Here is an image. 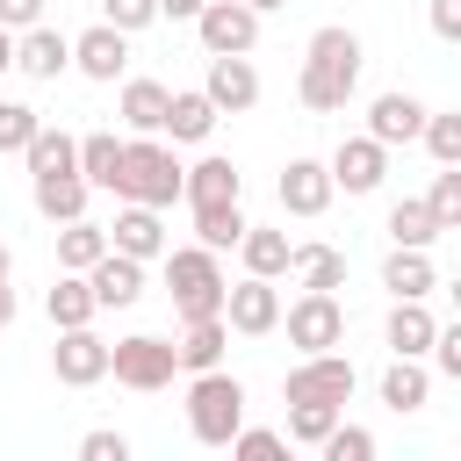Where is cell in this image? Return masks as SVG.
<instances>
[{"label":"cell","instance_id":"6da1fadb","mask_svg":"<svg viewBox=\"0 0 461 461\" xmlns=\"http://www.w3.org/2000/svg\"><path fill=\"white\" fill-rule=\"evenodd\" d=\"M353 86H360V36L331 22V29H317L310 50H303V108L339 115V108L353 101Z\"/></svg>","mask_w":461,"mask_h":461},{"label":"cell","instance_id":"7a4b0ae2","mask_svg":"<svg viewBox=\"0 0 461 461\" xmlns=\"http://www.w3.org/2000/svg\"><path fill=\"white\" fill-rule=\"evenodd\" d=\"M223 267L216 252L202 245H166V295H173V317L180 324H202V317H223Z\"/></svg>","mask_w":461,"mask_h":461},{"label":"cell","instance_id":"3957f363","mask_svg":"<svg viewBox=\"0 0 461 461\" xmlns=\"http://www.w3.org/2000/svg\"><path fill=\"white\" fill-rule=\"evenodd\" d=\"M115 194L137 202V209H173V202H180V158H173L158 137H130V144H122Z\"/></svg>","mask_w":461,"mask_h":461},{"label":"cell","instance_id":"277c9868","mask_svg":"<svg viewBox=\"0 0 461 461\" xmlns=\"http://www.w3.org/2000/svg\"><path fill=\"white\" fill-rule=\"evenodd\" d=\"M238 425H245V382L223 375V367L194 375V382H187V432H194L202 447H230Z\"/></svg>","mask_w":461,"mask_h":461},{"label":"cell","instance_id":"5b68a950","mask_svg":"<svg viewBox=\"0 0 461 461\" xmlns=\"http://www.w3.org/2000/svg\"><path fill=\"white\" fill-rule=\"evenodd\" d=\"M108 375H115L122 389H166V382L180 375L173 339H158V331H130V339H115V346H108Z\"/></svg>","mask_w":461,"mask_h":461},{"label":"cell","instance_id":"8992f818","mask_svg":"<svg viewBox=\"0 0 461 461\" xmlns=\"http://www.w3.org/2000/svg\"><path fill=\"white\" fill-rule=\"evenodd\" d=\"M194 36H202L209 58H252V43H259V14H252L245 0H202Z\"/></svg>","mask_w":461,"mask_h":461},{"label":"cell","instance_id":"52a82bcc","mask_svg":"<svg viewBox=\"0 0 461 461\" xmlns=\"http://www.w3.org/2000/svg\"><path fill=\"white\" fill-rule=\"evenodd\" d=\"M353 382H360V375H353L346 353H303V367H288L281 396H288V403H339V411H346Z\"/></svg>","mask_w":461,"mask_h":461},{"label":"cell","instance_id":"ba28073f","mask_svg":"<svg viewBox=\"0 0 461 461\" xmlns=\"http://www.w3.org/2000/svg\"><path fill=\"white\" fill-rule=\"evenodd\" d=\"M281 324H288V346H303V353H331V346L346 339L339 295H317V288H303V295L281 310Z\"/></svg>","mask_w":461,"mask_h":461},{"label":"cell","instance_id":"9c48e42d","mask_svg":"<svg viewBox=\"0 0 461 461\" xmlns=\"http://www.w3.org/2000/svg\"><path fill=\"white\" fill-rule=\"evenodd\" d=\"M223 324H230V331H245V339H267V331L281 324V295H274V281L245 274L238 288H223Z\"/></svg>","mask_w":461,"mask_h":461},{"label":"cell","instance_id":"30bf717a","mask_svg":"<svg viewBox=\"0 0 461 461\" xmlns=\"http://www.w3.org/2000/svg\"><path fill=\"white\" fill-rule=\"evenodd\" d=\"M50 367H58V382H65V389H94V382L108 375V339H94V324H79V331H58V346H50Z\"/></svg>","mask_w":461,"mask_h":461},{"label":"cell","instance_id":"8fae6325","mask_svg":"<svg viewBox=\"0 0 461 461\" xmlns=\"http://www.w3.org/2000/svg\"><path fill=\"white\" fill-rule=\"evenodd\" d=\"M331 187H346V194H375L382 187V173H389V144H375V137H346L339 151H331Z\"/></svg>","mask_w":461,"mask_h":461},{"label":"cell","instance_id":"7c38bea8","mask_svg":"<svg viewBox=\"0 0 461 461\" xmlns=\"http://www.w3.org/2000/svg\"><path fill=\"white\" fill-rule=\"evenodd\" d=\"M202 94H209L216 115H245V108L259 101V72H252V58H209Z\"/></svg>","mask_w":461,"mask_h":461},{"label":"cell","instance_id":"4fadbf2b","mask_svg":"<svg viewBox=\"0 0 461 461\" xmlns=\"http://www.w3.org/2000/svg\"><path fill=\"white\" fill-rule=\"evenodd\" d=\"M108 252H122V259H166V223H158V209L122 202L115 223H108Z\"/></svg>","mask_w":461,"mask_h":461},{"label":"cell","instance_id":"5bb4252c","mask_svg":"<svg viewBox=\"0 0 461 461\" xmlns=\"http://www.w3.org/2000/svg\"><path fill=\"white\" fill-rule=\"evenodd\" d=\"M86 288H94V310H130L144 295V259H122V252H101L86 267Z\"/></svg>","mask_w":461,"mask_h":461},{"label":"cell","instance_id":"9a60e30c","mask_svg":"<svg viewBox=\"0 0 461 461\" xmlns=\"http://www.w3.org/2000/svg\"><path fill=\"white\" fill-rule=\"evenodd\" d=\"M72 65L86 72V79H122V65H130V36L122 29H108V22H94L86 36H72Z\"/></svg>","mask_w":461,"mask_h":461},{"label":"cell","instance_id":"2e32d148","mask_svg":"<svg viewBox=\"0 0 461 461\" xmlns=\"http://www.w3.org/2000/svg\"><path fill=\"white\" fill-rule=\"evenodd\" d=\"M331 173H324V158H288V173H281V209L288 216H324L331 209Z\"/></svg>","mask_w":461,"mask_h":461},{"label":"cell","instance_id":"e0dca14e","mask_svg":"<svg viewBox=\"0 0 461 461\" xmlns=\"http://www.w3.org/2000/svg\"><path fill=\"white\" fill-rule=\"evenodd\" d=\"M14 65H22L29 79H58V72L72 65V36H65V29H50V22H36V29H22V36H14Z\"/></svg>","mask_w":461,"mask_h":461},{"label":"cell","instance_id":"ac0fdd59","mask_svg":"<svg viewBox=\"0 0 461 461\" xmlns=\"http://www.w3.org/2000/svg\"><path fill=\"white\" fill-rule=\"evenodd\" d=\"M425 101L418 94H375V108H367V137L375 144H411L418 130H425Z\"/></svg>","mask_w":461,"mask_h":461},{"label":"cell","instance_id":"d6986e66","mask_svg":"<svg viewBox=\"0 0 461 461\" xmlns=\"http://www.w3.org/2000/svg\"><path fill=\"white\" fill-rule=\"evenodd\" d=\"M180 194L194 202V209H209V202H238L245 194V180H238V166L230 158H202V166H180Z\"/></svg>","mask_w":461,"mask_h":461},{"label":"cell","instance_id":"ffe728a7","mask_svg":"<svg viewBox=\"0 0 461 461\" xmlns=\"http://www.w3.org/2000/svg\"><path fill=\"white\" fill-rule=\"evenodd\" d=\"M29 194H36V216H50V223H79L94 187H86L79 173H36V187H29Z\"/></svg>","mask_w":461,"mask_h":461},{"label":"cell","instance_id":"44dd1931","mask_svg":"<svg viewBox=\"0 0 461 461\" xmlns=\"http://www.w3.org/2000/svg\"><path fill=\"white\" fill-rule=\"evenodd\" d=\"M382 288H389L396 303H425V295L439 288V274H432V259H425V252H411V245H396V252L382 259Z\"/></svg>","mask_w":461,"mask_h":461},{"label":"cell","instance_id":"7402d4cb","mask_svg":"<svg viewBox=\"0 0 461 461\" xmlns=\"http://www.w3.org/2000/svg\"><path fill=\"white\" fill-rule=\"evenodd\" d=\"M223 346H230V324H223V317H202V324L180 331L173 360H180L187 375H209V367H223Z\"/></svg>","mask_w":461,"mask_h":461},{"label":"cell","instance_id":"603a6c76","mask_svg":"<svg viewBox=\"0 0 461 461\" xmlns=\"http://www.w3.org/2000/svg\"><path fill=\"white\" fill-rule=\"evenodd\" d=\"M72 166H79V180H86V187H108V194H115V173H122V137H115V130H86Z\"/></svg>","mask_w":461,"mask_h":461},{"label":"cell","instance_id":"cb8c5ba5","mask_svg":"<svg viewBox=\"0 0 461 461\" xmlns=\"http://www.w3.org/2000/svg\"><path fill=\"white\" fill-rule=\"evenodd\" d=\"M382 331H389V353H396V360H418V353L432 346V331H439V317H432L425 303H396Z\"/></svg>","mask_w":461,"mask_h":461},{"label":"cell","instance_id":"d4e9b609","mask_svg":"<svg viewBox=\"0 0 461 461\" xmlns=\"http://www.w3.org/2000/svg\"><path fill=\"white\" fill-rule=\"evenodd\" d=\"M166 94L173 86H158V79H122V122L137 137H158L166 130Z\"/></svg>","mask_w":461,"mask_h":461},{"label":"cell","instance_id":"484cf974","mask_svg":"<svg viewBox=\"0 0 461 461\" xmlns=\"http://www.w3.org/2000/svg\"><path fill=\"white\" fill-rule=\"evenodd\" d=\"M288 274H295L303 288L331 295V288H346V252H331V245H295V252H288Z\"/></svg>","mask_w":461,"mask_h":461},{"label":"cell","instance_id":"4316f807","mask_svg":"<svg viewBox=\"0 0 461 461\" xmlns=\"http://www.w3.org/2000/svg\"><path fill=\"white\" fill-rule=\"evenodd\" d=\"M166 130H173V144H202V137L216 130L209 94H202V86H194V94H166Z\"/></svg>","mask_w":461,"mask_h":461},{"label":"cell","instance_id":"83f0119b","mask_svg":"<svg viewBox=\"0 0 461 461\" xmlns=\"http://www.w3.org/2000/svg\"><path fill=\"white\" fill-rule=\"evenodd\" d=\"M22 158H29V180H36V173H79V166H72V158H79V137L36 122V137L22 144Z\"/></svg>","mask_w":461,"mask_h":461},{"label":"cell","instance_id":"f1b7e54d","mask_svg":"<svg viewBox=\"0 0 461 461\" xmlns=\"http://www.w3.org/2000/svg\"><path fill=\"white\" fill-rule=\"evenodd\" d=\"M238 252H245V274H259V281H274V274H288V230H259V223H245V238H238Z\"/></svg>","mask_w":461,"mask_h":461},{"label":"cell","instance_id":"f546056e","mask_svg":"<svg viewBox=\"0 0 461 461\" xmlns=\"http://www.w3.org/2000/svg\"><path fill=\"white\" fill-rule=\"evenodd\" d=\"M43 310H50V324H58V331L94 324V288H86V274H58V288L43 295Z\"/></svg>","mask_w":461,"mask_h":461},{"label":"cell","instance_id":"4dcf8cb0","mask_svg":"<svg viewBox=\"0 0 461 461\" xmlns=\"http://www.w3.org/2000/svg\"><path fill=\"white\" fill-rule=\"evenodd\" d=\"M101 252H108V230H101V223H86V216H79V223H58V267H65V274H86Z\"/></svg>","mask_w":461,"mask_h":461},{"label":"cell","instance_id":"1f68e13d","mask_svg":"<svg viewBox=\"0 0 461 461\" xmlns=\"http://www.w3.org/2000/svg\"><path fill=\"white\" fill-rule=\"evenodd\" d=\"M238 238H245V209H238V202L194 209V245H202V252H223V245H238Z\"/></svg>","mask_w":461,"mask_h":461},{"label":"cell","instance_id":"d6a6232c","mask_svg":"<svg viewBox=\"0 0 461 461\" xmlns=\"http://www.w3.org/2000/svg\"><path fill=\"white\" fill-rule=\"evenodd\" d=\"M425 389H432V375L418 367V360H389V375H382V403L403 418V411H425Z\"/></svg>","mask_w":461,"mask_h":461},{"label":"cell","instance_id":"836d02e7","mask_svg":"<svg viewBox=\"0 0 461 461\" xmlns=\"http://www.w3.org/2000/svg\"><path fill=\"white\" fill-rule=\"evenodd\" d=\"M389 238H396V245H411V252H425V245L439 238V223H432V209L411 194V202H396V209H389Z\"/></svg>","mask_w":461,"mask_h":461},{"label":"cell","instance_id":"e575fe53","mask_svg":"<svg viewBox=\"0 0 461 461\" xmlns=\"http://www.w3.org/2000/svg\"><path fill=\"white\" fill-rule=\"evenodd\" d=\"M346 411L339 403H288V447H317Z\"/></svg>","mask_w":461,"mask_h":461},{"label":"cell","instance_id":"d590c367","mask_svg":"<svg viewBox=\"0 0 461 461\" xmlns=\"http://www.w3.org/2000/svg\"><path fill=\"white\" fill-rule=\"evenodd\" d=\"M425 151L439 158V166H461V108H439V115H425Z\"/></svg>","mask_w":461,"mask_h":461},{"label":"cell","instance_id":"8d00e7d4","mask_svg":"<svg viewBox=\"0 0 461 461\" xmlns=\"http://www.w3.org/2000/svg\"><path fill=\"white\" fill-rule=\"evenodd\" d=\"M317 454H324V461H375V432H367V425H346V418H339V425H331V432L317 439Z\"/></svg>","mask_w":461,"mask_h":461},{"label":"cell","instance_id":"74e56055","mask_svg":"<svg viewBox=\"0 0 461 461\" xmlns=\"http://www.w3.org/2000/svg\"><path fill=\"white\" fill-rule=\"evenodd\" d=\"M230 454H238V461H295V447H288L281 432H267V425H238V432H230Z\"/></svg>","mask_w":461,"mask_h":461},{"label":"cell","instance_id":"f35d334b","mask_svg":"<svg viewBox=\"0 0 461 461\" xmlns=\"http://www.w3.org/2000/svg\"><path fill=\"white\" fill-rule=\"evenodd\" d=\"M425 209H432V223H439V230H454V223H461V166H439V180H432Z\"/></svg>","mask_w":461,"mask_h":461},{"label":"cell","instance_id":"ab89813d","mask_svg":"<svg viewBox=\"0 0 461 461\" xmlns=\"http://www.w3.org/2000/svg\"><path fill=\"white\" fill-rule=\"evenodd\" d=\"M36 122H43V115H36L29 101H0V151H22V144L36 137Z\"/></svg>","mask_w":461,"mask_h":461},{"label":"cell","instance_id":"60d3db41","mask_svg":"<svg viewBox=\"0 0 461 461\" xmlns=\"http://www.w3.org/2000/svg\"><path fill=\"white\" fill-rule=\"evenodd\" d=\"M101 22H108V29H122V36H137V29H151V22H158V0H101Z\"/></svg>","mask_w":461,"mask_h":461},{"label":"cell","instance_id":"b9f144b4","mask_svg":"<svg viewBox=\"0 0 461 461\" xmlns=\"http://www.w3.org/2000/svg\"><path fill=\"white\" fill-rule=\"evenodd\" d=\"M79 461H130V439H122L115 425H94V432L79 439Z\"/></svg>","mask_w":461,"mask_h":461},{"label":"cell","instance_id":"7bdbcfd3","mask_svg":"<svg viewBox=\"0 0 461 461\" xmlns=\"http://www.w3.org/2000/svg\"><path fill=\"white\" fill-rule=\"evenodd\" d=\"M425 353H432V367H439V375H461V324H439Z\"/></svg>","mask_w":461,"mask_h":461},{"label":"cell","instance_id":"ee69618b","mask_svg":"<svg viewBox=\"0 0 461 461\" xmlns=\"http://www.w3.org/2000/svg\"><path fill=\"white\" fill-rule=\"evenodd\" d=\"M36 22H43V0H0V29L22 36V29H36Z\"/></svg>","mask_w":461,"mask_h":461},{"label":"cell","instance_id":"f6af8a7d","mask_svg":"<svg viewBox=\"0 0 461 461\" xmlns=\"http://www.w3.org/2000/svg\"><path fill=\"white\" fill-rule=\"evenodd\" d=\"M432 29L454 43V36H461V0H432Z\"/></svg>","mask_w":461,"mask_h":461},{"label":"cell","instance_id":"bcb514c9","mask_svg":"<svg viewBox=\"0 0 461 461\" xmlns=\"http://www.w3.org/2000/svg\"><path fill=\"white\" fill-rule=\"evenodd\" d=\"M158 14H173V22H194V14H202V0H158Z\"/></svg>","mask_w":461,"mask_h":461},{"label":"cell","instance_id":"7dc6e473","mask_svg":"<svg viewBox=\"0 0 461 461\" xmlns=\"http://www.w3.org/2000/svg\"><path fill=\"white\" fill-rule=\"evenodd\" d=\"M7 324H14V288L0 281V331H7Z\"/></svg>","mask_w":461,"mask_h":461},{"label":"cell","instance_id":"c3c4849f","mask_svg":"<svg viewBox=\"0 0 461 461\" xmlns=\"http://www.w3.org/2000/svg\"><path fill=\"white\" fill-rule=\"evenodd\" d=\"M14 65V29H0V72Z\"/></svg>","mask_w":461,"mask_h":461},{"label":"cell","instance_id":"681fc988","mask_svg":"<svg viewBox=\"0 0 461 461\" xmlns=\"http://www.w3.org/2000/svg\"><path fill=\"white\" fill-rule=\"evenodd\" d=\"M245 7H252V14H267V7H288V0H245Z\"/></svg>","mask_w":461,"mask_h":461},{"label":"cell","instance_id":"f907efd6","mask_svg":"<svg viewBox=\"0 0 461 461\" xmlns=\"http://www.w3.org/2000/svg\"><path fill=\"white\" fill-rule=\"evenodd\" d=\"M7 267H14V259H7V245H0V281H7Z\"/></svg>","mask_w":461,"mask_h":461}]
</instances>
